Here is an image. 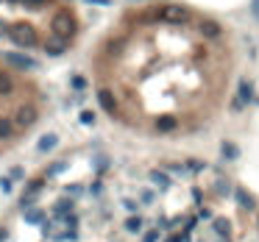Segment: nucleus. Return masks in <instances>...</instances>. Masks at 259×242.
I'll return each instance as SVG.
<instances>
[{
  "label": "nucleus",
  "instance_id": "20e7f679",
  "mask_svg": "<svg viewBox=\"0 0 259 242\" xmlns=\"http://www.w3.org/2000/svg\"><path fill=\"white\" fill-rule=\"evenodd\" d=\"M39 120V111H36V106H20L17 114H14V128H31L34 123Z\"/></svg>",
  "mask_w": 259,
  "mask_h": 242
},
{
  "label": "nucleus",
  "instance_id": "c85d7f7f",
  "mask_svg": "<svg viewBox=\"0 0 259 242\" xmlns=\"http://www.w3.org/2000/svg\"><path fill=\"white\" fill-rule=\"evenodd\" d=\"M25 6H31V9H39V6H45V0H23Z\"/></svg>",
  "mask_w": 259,
  "mask_h": 242
},
{
  "label": "nucleus",
  "instance_id": "423d86ee",
  "mask_svg": "<svg viewBox=\"0 0 259 242\" xmlns=\"http://www.w3.org/2000/svg\"><path fill=\"white\" fill-rule=\"evenodd\" d=\"M98 103H101V109L106 111V114H117V97L112 89H101L98 92Z\"/></svg>",
  "mask_w": 259,
  "mask_h": 242
},
{
  "label": "nucleus",
  "instance_id": "6ab92c4d",
  "mask_svg": "<svg viewBox=\"0 0 259 242\" xmlns=\"http://www.w3.org/2000/svg\"><path fill=\"white\" fill-rule=\"evenodd\" d=\"M34 203H36V195H31V192H25L23 198H20V206H23V209H31Z\"/></svg>",
  "mask_w": 259,
  "mask_h": 242
},
{
  "label": "nucleus",
  "instance_id": "4468645a",
  "mask_svg": "<svg viewBox=\"0 0 259 242\" xmlns=\"http://www.w3.org/2000/svg\"><path fill=\"white\" fill-rule=\"evenodd\" d=\"M25 223L42 225V223H45V212H39V209H28V212H25Z\"/></svg>",
  "mask_w": 259,
  "mask_h": 242
},
{
  "label": "nucleus",
  "instance_id": "ddd939ff",
  "mask_svg": "<svg viewBox=\"0 0 259 242\" xmlns=\"http://www.w3.org/2000/svg\"><path fill=\"white\" fill-rule=\"evenodd\" d=\"M126 231L128 234H139V231H142V217H139V214L126 217Z\"/></svg>",
  "mask_w": 259,
  "mask_h": 242
},
{
  "label": "nucleus",
  "instance_id": "0eeeda50",
  "mask_svg": "<svg viewBox=\"0 0 259 242\" xmlns=\"http://www.w3.org/2000/svg\"><path fill=\"white\" fill-rule=\"evenodd\" d=\"M56 145H59V137H56V134H45V137H39V142H36V151L50 153V151H56Z\"/></svg>",
  "mask_w": 259,
  "mask_h": 242
},
{
  "label": "nucleus",
  "instance_id": "dca6fc26",
  "mask_svg": "<svg viewBox=\"0 0 259 242\" xmlns=\"http://www.w3.org/2000/svg\"><path fill=\"white\" fill-rule=\"evenodd\" d=\"M12 89H14V81L6 73H0V95H12Z\"/></svg>",
  "mask_w": 259,
  "mask_h": 242
},
{
  "label": "nucleus",
  "instance_id": "6e6552de",
  "mask_svg": "<svg viewBox=\"0 0 259 242\" xmlns=\"http://www.w3.org/2000/svg\"><path fill=\"white\" fill-rule=\"evenodd\" d=\"M67 50V42L64 39H59V37H50L48 42H45V53L48 56H61Z\"/></svg>",
  "mask_w": 259,
  "mask_h": 242
},
{
  "label": "nucleus",
  "instance_id": "7c9ffc66",
  "mask_svg": "<svg viewBox=\"0 0 259 242\" xmlns=\"http://www.w3.org/2000/svg\"><path fill=\"white\" fill-rule=\"evenodd\" d=\"M9 34V23H3V20H0V37H6Z\"/></svg>",
  "mask_w": 259,
  "mask_h": 242
},
{
  "label": "nucleus",
  "instance_id": "9b49d317",
  "mask_svg": "<svg viewBox=\"0 0 259 242\" xmlns=\"http://www.w3.org/2000/svg\"><path fill=\"white\" fill-rule=\"evenodd\" d=\"M14 137V120L0 117V140H12Z\"/></svg>",
  "mask_w": 259,
  "mask_h": 242
},
{
  "label": "nucleus",
  "instance_id": "39448f33",
  "mask_svg": "<svg viewBox=\"0 0 259 242\" xmlns=\"http://www.w3.org/2000/svg\"><path fill=\"white\" fill-rule=\"evenodd\" d=\"M3 61L12 64V67H17V70H36V67H39L36 59H31V56H25V53H14V50L3 53Z\"/></svg>",
  "mask_w": 259,
  "mask_h": 242
},
{
  "label": "nucleus",
  "instance_id": "a211bd4d",
  "mask_svg": "<svg viewBox=\"0 0 259 242\" xmlns=\"http://www.w3.org/2000/svg\"><path fill=\"white\" fill-rule=\"evenodd\" d=\"M245 100H251V84L242 81V84H240V103H245Z\"/></svg>",
  "mask_w": 259,
  "mask_h": 242
},
{
  "label": "nucleus",
  "instance_id": "1a4fd4ad",
  "mask_svg": "<svg viewBox=\"0 0 259 242\" xmlns=\"http://www.w3.org/2000/svg\"><path fill=\"white\" fill-rule=\"evenodd\" d=\"M198 28H201V34H204L206 39H217V37H220V31H223L217 23H212V20H204Z\"/></svg>",
  "mask_w": 259,
  "mask_h": 242
},
{
  "label": "nucleus",
  "instance_id": "5701e85b",
  "mask_svg": "<svg viewBox=\"0 0 259 242\" xmlns=\"http://www.w3.org/2000/svg\"><path fill=\"white\" fill-rule=\"evenodd\" d=\"M12 187H14L12 178H3V176H0V192H12Z\"/></svg>",
  "mask_w": 259,
  "mask_h": 242
},
{
  "label": "nucleus",
  "instance_id": "f704fd0d",
  "mask_svg": "<svg viewBox=\"0 0 259 242\" xmlns=\"http://www.w3.org/2000/svg\"><path fill=\"white\" fill-rule=\"evenodd\" d=\"M14 3H17V0H14ZM20 3H23V0H20Z\"/></svg>",
  "mask_w": 259,
  "mask_h": 242
},
{
  "label": "nucleus",
  "instance_id": "cd10ccee",
  "mask_svg": "<svg viewBox=\"0 0 259 242\" xmlns=\"http://www.w3.org/2000/svg\"><path fill=\"white\" fill-rule=\"evenodd\" d=\"M78 192H84V187H81V184H72V187H67V195H78Z\"/></svg>",
  "mask_w": 259,
  "mask_h": 242
},
{
  "label": "nucleus",
  "instance_id": "9d476101",
  "mask_svg": "<svg viewBox=\"0 0 259 242\" xmlns=\"http://www.w3.org/2000/svg\"><path fill=\"white\" fill-rule=\"evenodd\" d=\"M64 214H72V200L70 198H59L53 203V217H64Z\"/></svg>",
  "mask_w": 259,
  "mask_h": 242
},
{
  "label": "nucleus",
  "instance_id": "f3484780",
  "mask_svg": "<svg viewBox=\"0 0 259 242\" xmlns=\"http://www.w3.org/2000/svg\"><path fill=\"white\" fill-rule=\"evenodd\" d=\"M139 200H142L145 206H151L153 200H156V192H153V189H142V192H139Z\"/></svg>",
  "mask_w": 259,
  "mask_h": 242
},
{
  "label": "nucleus",
  "instance_id": "b1692460",
  "mask_svg": "<svg viewBox=\"0 0 259 242\" xmlns=\"http://www.w3.org/2000/svg\"><path fill=\"white\" fill-rule=\"evenodd\" d=\"M70 84H72V89H84V86H87V81L81 78V75H72V81H70Z\"/></svg>",
  "mask_w": 259,
  "mask_h": 242
},
{
  "label": "nucleus",
  "instance_id": "393cba45",
  "mask_svg": "<svg viewBox=\"0 0 259 242\" xmlns=\"http://www.w3.org/2000/svg\"><path fill=\"white\" fill-rule=\"evenodd\" d=\"M223 156L234 159V156H237V148H234V145H229V142H226V145H223Z\"/></svg>",
  "mask_w": 259,
  "mask_h": 242
},
{
  "label": "nucleus",
  "instance_id": "473e14b6",
  "mask_svg": "<svg viewBox=\"0 0 259 242\" xmlns=\"http://www.w3.org/2000/svg\"><path fill=\"white\" fill-rule=\"evenodd\" d=\"M9 239V231L6 228H0V242H6Z\"/></svg>",
  "mask_w": 259,
  "mask_h": 242
},
{
  "label": "nucleus",
  "instance_id": "aec40b11",
  "mask_svg": "<svg viewBox=\"0 0 259 242\" xmlns=\"http://www.w3.org/2000/svg\"><path fill=\"white\" fill-rule=\"evenodd\" d=\"M78 120L84 123V126H95V114H92V111H81Z\"/></svg>",
  "mask_w": 259,
  "mask_h": 242
},
{
  "label": "nucleus",
  "instance_id": "bb28decb",
  "mask_svg": "<svg viewBox=\"0 0 259 242\" xmlns=\"http://www.w3.org/2000/svg\"><path fill=\"white\" fill-rule=\"evenodd\" d=\"M159 239V231H148V234L142 236V242H156Z\"/></svg>",
  "mask_w": 259,
  "mask_h": 242
},
{
  "label": "nucleus",
  "instance_id": "4be33fe9",
  "mask_svg": "<svg viewBox=\"0 0 259 242\" xmlns=\"http://www.w3.org/2000/svg\"><path fill=\"white\" fill-rule=\"evenodd\" d=\"M64 167H67V162H56L53 167L48 170V176H59V173H61V170H64Z\"/></svg>",
  "mask_w": 259,
  "mask_h": 242
},
{
  "label": "nucleus",
  "instance_id": "c756f323",
  "mask_svg": "<svg viewBox=\"0 0 259 242\" xmlns=\"http://www.w3.org/2000/svg\"><path fill=\"white\" fill-rule=\"evenodd\" d=\"M23 176H25L23 167H12V178H14V181H17V178H23Z\"/></svg>",
  "mask_w": 259,
  "mask_h": 242
},
{
  "label": "nucleus",
  "instance_id": "2eb2a0df",
  "mask_svg": "<svg viewBox=\"0 0 259 242\" xmlns=\"http://www.w3.org/2000/svg\"><path fill=\"white\" fill-rule=\"evenodd\" d=\"M151 181H153V184H156V187H159V189H167V187H170V178H167V176H164L162 170H153V173H151Z\"/></svg>",
  "mask_w": 259,
  "mask_h": 242
},
{
  "label": "nucleus",
  "instance_id": "f257e3e1",
  "mask_svg": "<svg viewBox=\"0 0 259 242\" xmlns=\"http://www.w3.org/2000/svg\"><path fill=\"white\" fill-rule=\"evenodd\" d=\"M9 37H12V42L17 45V48H34L36 45V31H34V25H28V23L9 25Z\"/></svg>",
  "mask_w": 259,
  "mask_h": 242
},
{
  "label": "nucleus",
  "instance_id": "2f4dec72",
  "mask_svg": "<svg viewBox=\"0 0 259 242\" xmlns=\"http://www.w3.org/2000/svg\"><path fill=\"white\" fill-rule=\"evenodd\" d=\"M87 3H92V6H109V0H87Z\"/></svg>",
  "mask_w": 259,
  "mask_h": 242
},
{
  "label": "nucleus",
  "instance_id": "7ed1b4c3",
  "mask_svg": "<svg viewBox=\"0 0 259 242\" xmlns=\"http://www.w3.org/2000/svg\"><path fill=\"white\" fill-rule=\"evenodd\" d=\"M190 9H184V6H179V3H164L162 9H159V20L162 23H170V25H184V23H190Z\"/></svg>",
  "mask_w": 259,
  "mask_h": 242
},
{
  "label": "nucleus",
  "instance_id": "72a5a7b5",
  "mask_svg": "<svg viewBox=\"0 0 259 242\" xmlns=\"http://www.w3.org/2000/svg\"><path fill=\"white\" fill-rule=\"evenodd\" d=\"M253 14H256V17H259V0H256V3H253Z\"/></svg>",
  "mask_w": 259,
  "mask_h": 242
},
{
  "label": "nucleus",
  "instance_id": "a878e982",
  "mask_svg": "<svg viewBox=\"0 0 259 242\" xmlns=\"http://www.w3.org/2000/svg\"><path fill=\"white\" fill-rule=\"evenodd\" d=\"M39 189H42V181H31V184H28V192H31V195H36Z\"/></svg>",
  "mask_w": 259,
  "mask_h": 242
},
{
  "label": "nucleus",
  "instance_id": "412c9836",
  "mask_svg": "<svg viewBox=\"0 0 259 242\" xmlns=\"http://www.w3.org/2000/svg\"><path fill=\"white\" fill-rule=\"evenodd\" d=\"M164 242H190V234L184 231V234H173V236H167Z\"/></svg>",
  "mask_w": 259,
  "mask_h": 242
},
{
  "label": "nucleus",
  "instance_id": "f03ea898",
  "mask_svg": "<svg viewBox=\"0 0 259 242\" xmlns=\"http://www.w3.org/2000/svg\"><path fill=\"white\" fill-rule=\"evenodd\" d=\"M50 34L67 42V39L75 34V20H72V14H70V12H59V14H53V20H50Z\"/></svg>",
  "mask_w": 259,
  "mask_h": 242
},
{
  "label": "nucleus",
  "instance_id": "f8f14e48",
  "mask_svg": "<svg viewBox=\"0 0 259 242\" xmlns=\"http://www.w3.org/2000/svg\"><path fill=\"white\" fill-rule=\"evenodd\" d=\"M156 128H159L162 134H170V131L176 128V117H170V114H162V117L156 120Z\"/></svg>",
  "mask_w": 259,
  "mask_h": 242
}]
</instances>
